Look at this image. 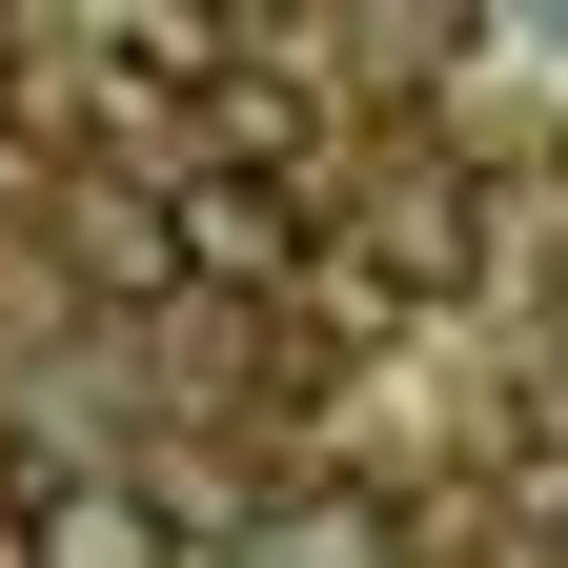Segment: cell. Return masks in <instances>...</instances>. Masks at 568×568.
Here are the masks:
<instances>
[{"label":"cell","instance_id":"cell-3","mask_svg":"<svg viewBox=\"0 0 568 568\" xmlns=\"http://www.w3.org/2000/svg\"><path fill=\"white\" fill-rule=\"evenodd\" d=\"M386 264H406V284H467V183H447V163L386 183Z\"/></svg>","mask_w":568,"mask_h":568},{"label":"cell","instance_id":"cell-6","mask_svg":"<svg viewBox=\"0 0 568 568\" xmlns=\"http://www.w3.org/2000/svg\"><path fill=\"white\" fill-rule=\"evenodd\" d=\"M244 568H264V548H244Z\"/></svg>","mask_w":568,"mask_h":568},{"label":"cell","instance_id":"cell-4","mask_svg":"<svg viewBox=\"0 0 568 568\" xmlns=\"http://www.w3.org/2000/svg\"><path fill=\"white\" fill-rule=\"evenodd\" d=\"M82 264H102V284H183V264H163V224H142V203H82Z\"/></svg>","mask_w":568,"mask_h":568},{"label":"cell","instance_id":"cell-5","mask_svg":"<svg viewBox=\"0 0 568 568\" xmlns=\"http://www.w3.org/2000/svg\"><path fill=\"white\" fill-rule=\"evenodd\" d=\"M0 122H21V102H0Z\"/></svg>","mask_w":568,"mask_h":568},{"label":"cell","instance_id":"cell-2","mask_svg":"<svg viewBox=\"0 0 568 568\" xmlns=\"http://www.w3.org/2000/svg\"><path fill=\"white\" fill-rule=\"evenodd\" d=\"M21 568H163V508H142V487H41Z\"/></svg>","mask_w":568,"mask_h":568},{"label":"cell","instance_id":"cell-1","mask_svg":"<svg viewBox=\"0 0 568 568\" xmlns=\"http://www.w3.org/2000/svg\"><path fill=\"white\" fill-rule=\"evenodd\" d=\"M163 264H183V284H284V264H305V203H284L264 163H203V183L163 203Z\"/></svg>","mask_w":568,"mask_h":568}]
</instances>
